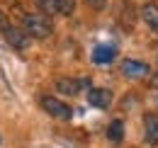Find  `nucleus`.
Masks as SVG:
<instances>
[{
    "label": "nucleus",
    "mask_w": 158,
    "mask_h": 148,
    "mask_svg": "<svg viewBox=\"0 0 158 148\" xmlns=\"http://www.w3.org/2000/svg\"><path fill=\"white\" fill-rule=\"evenodd\" d=\"M22 29H24L29 37H34V39H46L51 32H54L51 19L46 17V15H24Z\"/></svg>",
    "instance_id": "1"
},
{
    "label": "nucleus",
    "mask_w": 158,
    "mask_h": 148,
    "mask_svg": "<svg viewBox=\"0 0 158 148\" xmlns=\"http://www.w3.org/2000/svg\"><path fill=\"white\" fill-rule=\"evenodd\" d=\"M41 107L49 112L51 117H56V119H63V121H68V119L73 117V109H71L66 102L56 100V97H41Z\"/></svg>",
    "instance_id": "2"
},
{
    "label": "nucleus",
    "mask_w": 158,
    "mask_h": 148,
    "mask_svg": "<svg viewBox=\"0 0 158 148\" xmlns=\"http://www.w3.org/2000/svg\"><path fill=\"white\" fill-rule=\"evenodd\" d=\"M2 32V37H5V41L12 46V49H27L29 46V34L24 32V29H17V27H5V29H0Z\"/></svg>",
    "instance_id": "3"
},
{
    "label": "nucleus",
    "mask_w": 158,
    "mask_h": 148,
    "mask_svg": "<svg viewBox=\"0 0 158 148\" xmlns=\"http://www.w3.org/2000/svg\"><path fill=\"white\" fill-rule=\"evenodd\" d=\"M56 88H59V92L63 95H78L83 88H90V80L88 78H61L59 83H56Z\"/></svg>",
    "instance_id": "4"
},
{
    "label": "nucleus",
    "mask_w": 158,
    "mask_h": 148,
    "mask_svg": "<svg viewBox=\"0 0 158 148\" xmlns=\"http://www.w3.org/2000/svg\"><path fill=\"white\" fill-rule=\"evenodd\" d=\"M88 102H90L93 107H98V109H107V107L112 105V92H110L107 88H90Z\"/></svg>",
    "instance_id": "5"
},
{
    "label": "nucleus",
    "mask_w": 158,
    "mask_h": 148,
    "mask_svg": "<svg viewBox=\"0 0 158 148\" xmlns=\"http://www.w3.org/2000/svg\"><path fill=\"white\" fill-rule=\"evenodd\" d=\"M122 73L127 78H146L151 73V68L143 63V61H124L122 63Z\"/></svg>",
    "instance_id": "6"
},
{
    "label": "nucleus",
    "mask_w": 158,
    "mask_h": 148,
    "mask_svg": "<svg viewBox=\"0 0 158 148\" xmlns=\"http://www.w3.org/2000/svg\"><path fill=\"white\" fill-rule=\"evenodd\" d=\"M114 56H117V49H114V46H107V44H100V46L93 49V61H95L98 66H107V63H112Z\"/></svg>",
    "instance_id": "7"
},
{
    "label": "nucleus",
    "mask_w": 158,
    "mask_h": 148,
    "mask_svg": "<svg viewBox=\"0 0 158 148\" xmlns=\"http://www.w3.org/2000/svg\"><path fill=\"white\" fill-rule=\"evenodd\" d=\"M141 17H143V22H146L153 32H158V5L156 2H146V5L141 7Z\"/></svg>",
    "instance_id": "8"
},
{
    "label": "nucleus",
    "mask_w": 158,
    "mask_h": 148,
    "mask_svg": "<svg viewBox=\"0 0 158 148\" xmlns=\"http://www.w3.org/2000/svg\"><path fill=\"white\" fill-rule=\"evenodd\" d=\"M107 138H110L112 143H119V141L124 138V121H122V119H114V121L107 126Z\"/></svg>",
    "instance_id": "9"
},
{
    "label": "nucleus",
    "mask_w": 158,
    "mask_h": 148,
    "mask_svg": "<svg viewBox=\"0 0 158 148\" xmlns=\"http://www.w3.org/2000/svg\"><path fill=\"white\" fill-rule=\"evenodd\" d=\"M146 138H148V143H153L158 146V117H146Z\"/></svg>",
    "instance_id": "10"
},
{
    "label": "nucleus",
    "mask_w": 158,
    "mask_h": 148,
    "mask_svg": "<svg viewBox=\"0 0 158 148\" xmlns=\"http://www.w3.org/2000/svg\"><path fill=\"white\" fill-rule=\"evenodd\" d=\"M37 5H39V10L46 17L54 15V12H59V0H37Z\"/></svg>",
    "instance_id": "11"
},
{
    "label": "nucleus",
    "mask_w": 158,
    "mask_h": 148,
    "mask_svg": "<svg viewBox=\"0 0 158 148\" xmlns=\"http://www.w3.org/2000/svg\"><path fill=\"white\" fill-rule=\"evenodd\" d=\"M76 10V0H59V12L61 15H71Z\"/></svg>",
    "instance_id": "12"
},
{
    "label": "nucleus",
    "mask_w": 158,
    "mask_h": 148,
    "mask_svg": "<svg viewBox=\"0 0 158 148\" xmlns=\"http://www.w3.org/2000/svg\"><path fill=\"white\" fill-rule=\"evenodd\" d=\"M85 2H88L93 10H102V7L107 5V0H85Z\"/></svg>",
    "instance_id": "13"
},
{
    "label": "nucleus",
    "mask_w": 158,
    "mask_h": 148,
    "mask_svg": "<svg viewBox=\"0 0 158 148\" xmlns=\"http://www.w3.org/2000/svg\"><path fill=\"white\" fill-rule=\"evenodd\" d=\"M5 22H7V19H5V15L0 12V29H5Z\"/></svg>",
    "instance_id": "14"
},
{
    "label": "nucleus",
    "mask_w": 158,
    "mask_h": 148,
    "mask_svg": "<svg viewBox=\"0 0 158 148\" xmlns=\"http://www.w3.org/2000/svg\"><path fill=\"white\" fill-rule=\"evenodd\" d=\"M0 141H2V138H0Z\"/></svg>",
    "instance_id": "15"
}]
</instances>
